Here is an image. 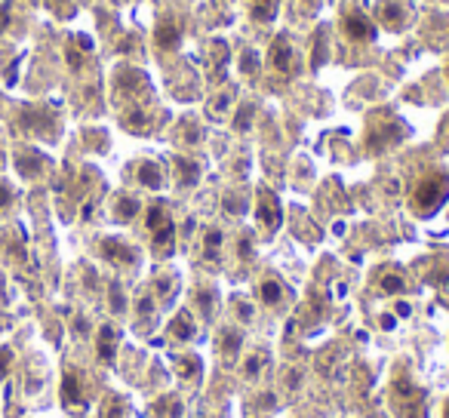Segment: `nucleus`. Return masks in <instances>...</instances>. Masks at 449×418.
<instances>
[{"mask_svg": "<svg viewBox=\"0 0 449 418\" xmlns=\"http://www.w3.org/2000/svg\"><path fill=\"white\" fill-rule=\"evenodd\" d=\"M0 167H3V151H0Z\"/></svg>", "mask_w": 449, "mask_h": 418, "instance_id": "nucleus-37", "label": "nucleus"}, {"mask_svg": "<svg viewBox=\"0 0 449 418\" xmlns=\"http://www.w3.org/2000/svg\"><path fill=\"white\" fill-rule=\"evenodd\" d=\"M249 12H253L255 22H274L277 0H249Z\"/></svg>", "mask_w": 449, "mask_h": 418, "instance_id": "nucleus-21", "label": "nucleus"}, {"mask_svg": "<svg viewBox=\"0 0 449 418\" xmlns=\"http://www.w3.org/2000/svg\"><path fill=\"white\" fill-rule=\"evenodd\" d=\"M136 314H138V320H151V317H157V302H154V295H142L138 298V304H136Z\"/></svg>", "mask_w": 449, "mask_h": 418, "instance_id": "nucleus-27", "label": "nucleus"}, {"mask_svg": "<svg viewBox=\"0 0 449 418\" xmlns=\"http://www.w3.org/2000/svg\"><path fill=\"white\" fill-rule=\"evenodd\" d=\"M446 77H449V62H446Z\"/></svg>", "mask_w": 449, "mask_h": 418, "instance_id": "nucleus-39", "label": "nucleus"}, {"mask_svg": "<svg viewBox=\"0 0 449 418\" xmlns=\"http://www.w3.org/2000/svg\"><path fill=\"white\" fill-rule=\"evenodd\" d=\"M200 247H203V258H207V262H219L222 249H224V231L219 224H207L203 237H200Z\"/></svg>", "mask_w": 449, "mask_h": 418, "instance_id": "nucleus-11", "label": "nucleus"}, {"mask_svg": "<svg viewBox=\"0 0 449 418\" xmlns=\"http://www.w3.org/2000/svg\"><path fill=\"white\" fill-rule=\"evenodd\" d=\"M10 203H12V188L6 182H0V212L10 209Z\"/></svg>", "mask_w": 449, "mask_h": 418, "instance_id": "nucleus-31", "label": "nucleus"}, {"mask_svg": "<svg viewBox=\"0 0 449 418\" xmlns=\"http://www.w3.org/2000/svg\"><path fill=\"white\" fill-rule=\"evenodd\" d=\"M234 98H237V90L234 86H228V90H222L219 96L213 98V102H209V117H216V121H219V117H224L231 111V105H234Z\"/></svg>", "mask_w": 449, "mask_h": 418, "instance_id": "nucleus-20", "label": "nucleus"}, {"mask_svg": "<svg viewBox=\"0 0 449 418\" xmlns=\"http://www.w3.org/2000/svg\"><path fill=\"white\" fill-rule=\"evenodd\" d=\"M265 360H268V357L262 354V351H255V354H249L247 360H243V378H247V382H259L262 369H265Z\"/></svg>", "mask_w": 449, "mask_h": 418, "instance_id": "nucleus-22", "label": "nucleus"}, {"mask_svg": "<svg viewBox=\"0 0 449 418\" xmlns=\"http://www.w3.org/2000/svg\"><path fill=\"white\" fill-rule=\"evenodd\" d=\"M255 298H259L265 308H280L289 302V286L280 277H262L259 286H255Z\"/></svg>", "mask_w": 449, "mask_h": 418, "instance_id": "nucleus-9", "label": "nucleus"}, {"mask_svg": "<svg viewBox=\"0 0 449 418\" xmlns=\"http://www.w3.org/2000/svg\"><path fill=\"white\" fill-rule=\"evenodd\" d=\"M145 228L151 231L154 255H160V258L173 255V249H176V224H173V218H169L167 203H151L148 212H145Z\"/></svg>", "mask_w": 449, "mask_h": 418, "instance_id": "nucleus-2", "label": "nucleus"}, {"mask_svg": "<svg viewBox=\"0 0 449 418\" xmlns=\"http://www.w3.org/2000/svg\"><path fill=\"white\" fill-rule=\"evenodd\" d=\"M176 373H179L182 382H191V378H197V375H200V360H197L194 354L179 357V360H176Z\"/></svg>", "mask_w": 449, "mask_h": 418, "instance_id": "nucleus-23", "label": "nucleus"}, {"mask_svg": "<svg viewBox=\"0 0 449 418\" xmlns=\"http://www.w3.org/2000/svg\"><path fill=\"white\" fill-rule=\"evenodd\" d=\"M173 167H176V182H179L182 188H194V185L200 182V163L191 160V157H176Z\"/></svg>", "mask_w": 449, "mask_h": 418, "instance_id": "nucleus-13", "label": "nucleus"}, {"mask_svg": "<svg viewBox=\"0 0 449 418\" xmlns=\"http://www.w3.org/2000/svg\"><path fill=\"white\" fill-rule=\"evenodd\" d=\"M117 329L111 326V323H105V326H98L96 333V348H98V357H102L105 363L114 360V351H117Z\"/></svg>", "mask_w": 449, "mask_h": 418, "instance_id": "nucleus-15", "label": "nucleus"}, {"mask_svg": "<svg viewBox=\"0 0 449 418\" xmlns=\"http://www.w3.org/2000/svg\"><path fill=\"white\" fill-rule=\"evenodd\" d=\"M10 360H12L10 348H0V378H3V375H6V369H10Z\"/></svg>", "mask_w": 449, "mask_h": 418, "instance_id": "nucleus-35", "label": "nucleus"}, {"mask_svg": "<svg viewBox=\"0 0 449 418\" xmlns=\"http://www.w3.org/2000/svg\"><path fill=\"white\" fill-rule=\"evenodd\" d=\"M240 344H243V333L237 326H224L222 329V335H219V351H222V357L228 363H234L237 360V354H240Z\"/></svg>", "mask_w": 449, "mask_h": 418, "instance_id": "nucleus-16", "label": "nucleus"}, {"mask_svg": "<svg viewBox=\"0 0 449 418\" xmlns=\"http://www.w3.org/2000/svg\"><path fill=\"white\" fill-rule=\"evenodd\" d=\"M123 126H127L129 132H148L151 121H148V114H145L142 108H133V111H127V114H123Z\"/></svg>", "mask_w": 449, "mask_h": 418, "instance_id": "nucleus-25", "label": "nucleus"}, {"mask_svg": "<svg viewBox=\"0 0 449 418\" xmlns=\"http://www.w3.org/2000/svg\"><path fill=\"white\" fill-rule=\"evenodd\" d=\"M194 335H197V323H194V317H191V311H179V314L173 317V323H169V338H176V342H191Z\"/></svg>", "mask_w": 449, "mask_h": 418, "instance_id": "nucleus-14", "label": "nucleus"}, {"mask_svg": "<svg viewBox=\"0 0 449 418\" xmlns=\"http://www.w3.org/2000/svg\"><path fill=\"white\" fill-rule=\"evenodd\" d=\"M268 62L277 74H295V50H293V43H289L286 34H280L274 43H271Z\"/></svg>", "mask_w": 449, "mask_h": 418, "instance_id": "nucleus-8", "label": "nucleus"}, {"mask_svg": "<svg viewBox=\"0 0 449 418\" xmlns=\"http://www.w3.org/2000/svg\"><path fill=\"white\" fill-rule=\"evenodd\" d=\"M255 222L262 224L265 234H274L283 222V209H280V200H277L274 191L268 188H259L255 191Z\"/></svg>", "mask_w": 449, "mask_h": 418, "instance_id": "nucleus-4", "label": "nucleus"}, {"mask_svg": "<svg viewBox=\"0 0 449 418\" xmlns=\"http://www.w3.org/2000/svg\"><path fill=\"white\" fill-rule=\"evenodd\" d=\"M111 308L121 314L123 308H127V302H123V293H121V286H111Z\"/></svg>", "mask_w": 449, "mask_h": 418, "instance_id": "nucleus-33", "label": "nucleus"}, {"mask_svg": "<svg viewBox=\"0 0 449 418\" xmlns=\"http://www.w3.org/2000/svg\"><path fill=\"white\" fill-rule=\"evenodd\" d=\"M59 3H68V0H52V6H56V10H59Z\"/></svg>", "mask_w": 449, "mask_h": 418, "instance_id": "nucleus-36", "label": "nucleus"}, {"mask_svg": "<svg viewBox=\"0 0 449 418\" xmlns=\"http://www.w3.org/2000/svg\"><path fill=\"white\" fill-rule=\"evenodd\" d=\"M102 418H123V406H121V400L105 403V415H102Z\"/></svg>", "mask_w": 449, "mask_h": 418, "instance_id": "nucleus-32", "label": "nucleus"}, {"mask_svg": "<svg viewBox=\"0 0 449 418\" xmlns=\"http://www.w3.org/2000/svg\"><path fill=\"white\" fill-rule=\"evenodd\" d=\"M154 43L160 50H176L182 43V28L176 22V16H160L154 25Z\"/></svg>", "mask_w": 449, "mask_h": 418, "instance_id": "nucleus-10", "label": "nucleus"}, {"mask_svg": "<svg viewBox=\"0 0 449 418\" xmlns=\"http://www.w3.org/2000/svg\"><path fill=\"white\" fill-rule=\"evenodd\" d=\"M197 302H200V308H203V314L207 317H213L216 314V289L213 286H207V293H197Z\"/></svg>", "mask_w": 449, "mask_h": 418, "instance_id": "nucleus-28", "label": "nucleus"}, {"mask_svg": "<svg viewBox=\"0 0 449 418\" xmlns=\"http://www.w3.org/2000/svg\"><path fill=\"white\" fill-rule=\"evenodd\" d=\"M449 200V172L446 169H431L415 182L413 194H409V207L419 218H431L443 203Z\"/></svg>", "mask_w": 449, "mask_h": 418, "instance_id": "nucleus-1", "label": "nucleus"}, {"mask_svg": "<svg viewBox=\"0 0 449 418\" xmlns=\"http://www.w3.org/2000/svg\"><path fill=\"white\" fill-rule=\"evenodd\" d=\"M375 22L388 31H400L413 22V12H409L400 0H379V3H375Z\"/></svg>", "mask_w": 449, "mask_h": 418, "instance_id": "nucleus-6", "label": "nucleus"}, {"mask_svg": "<svg viewBox=\"0 0 449 418\" xmlns=\"http://www.w3.org/2000/svg\"><path fill=\"white\" fill-rule=\"evenodd\" d=\"M138 209H142V203H138L133 194H121L114 200V218L117 222H133V218L138 216Z\"/></svg>", "mask_w": 449, "mask_h": 418, "instance_id": "nucleus-19", "label": "nucleus"}, {"mask_svg": "<svg viewBox=\"0 0 449 418\" xmlns=\"http://www.w3.org/2000/svg\"><path fill=\"white\" fill-rule=\"evenodd\" d=\"M342 31H345L348 41L354 43H373L379 34V25L360 10H345L342 12Z\"/></svg>", "mask_w": 449, "mask_h": 418, "instance_id": "nucleus-5", "label": "nucleus"}, {"mask_svg": "<svg viewBox=\"0 0 449 418\" xmlns=\"http://www.w3.org/2000/svg\"><path fill=\"white\" fill-rule=\"evenodd\" d=\"M240 68H243V74H253V71H259V59H255V52H253V50L243 52Z\"/></svg>", "mask_w": 449, "mask_h": 418, "instance_id": "nucleus-29", "label": "nucleus"}, {"mask_svg": "<svg viewBox=\"0 0 449 418\" xmlns=\"http://www.w3.org/2000/svg\"><path fill=\"white\" fill-rule=\"evenodd\" d=\"M16 167L25 178H34V176H41V169H43V157L34 154L31 148H25V151H19L16 154Z\"/></svg>", "mask_w": 449, "mask_h": 418, "instance_id": "nucleus-17", "label": "nucleus"}, {"mask_svg": "<svg viewBox=\"0 0 449 418\" xmlns=\"http://www.w3.org/2000/svg\"><path fill=\"white\" fill-rule=\"evenodd\" d=\"M237 252H240V258H253V237L240 234V240H237Z\"/></svg>", "mask_w": 449, "mask_h": 418, "instance_id": "nucleus-30", "label": "nucleus"}, {"mask_svg": "<svg viewBox=\"0 0 449 418\" xmlns=\"http://www.w3.org/2000/svg\"><path fill=\"white\" fill-rule=\"evenodd\" d=\"M102 255L108 258L111 264H117V268H136L138 264V249L129 247V243L121 240V237H105L102 240Z\"/></svg>", "mask_w": 449, "mask_h": 418, "instance_id": "nucleus-7", "label": "nucleus"}, {"mask_svg": "<svg viewBox=\"0 0 449 418\" xmlns=\"http://www.w3.org/2000/svg\"><path fill=\"white\" fill-rule=\"evenodd\" d=\"M62 403L65 406H81L83 403V390H81V378H77V373H65V378H62Z\"/></svg>", "mask_w": 449, "mask_h": 418, "instance_id": "nucleus-18", "label": "nucleus"}, {"mask_svg": "<svg viewBox=\"0 0 449 418\" xmlns=\"http://www.w3.org/2000/svg\"><path fill=\"white\" fill-rule=\"evenodd\" d=\"M136 182L148 191H160L163 188V169L154 160H142L136 163Z\"/></svg>", "mask_w": 449, "mask_h": 418, "instance_id": "nucleus-12", "label": "nucleus"}, {"mask_svg": "<svg viewBox=\"0 0 449 418\" xmlns=\"http://www.w3.org/2000/svg\"><path fill=\"white\" fill-rule=\"evenodd\" d=\"M425 397H428V390L419 388L409 375H397V382H394V403H397V409H400L397 412L400 418H425L421 415Z\"/></svg>", "mask_w": 449, "mask_h": 418, "instance_id": "nucleus-3", "label": "nucleus"}, {"mask_svg": "<svg viewBox=\"0 0 449 418\" xmlns=\"http://www.w3.org/2000/svg\"><path fill=\"white\" fill-rule=\"evenodd\" d=\"M443 418H449V403H446V415H443Z\"/></svg>", "mask_w": 449, "mask_h": 418, "instance_id": "nucleus-38", "label": "nucleus"}, {"mask_svg": "<svg viewBox=\"0 0 449 418\" xmlns=\"http://www.w3.org/2000/svg\"><path fill=\"white\" fill-rule=\"evenodd\" d=\"M249 114H253V105H247V108H243L240 111V117H237V121H234V126H237V129H249Z\"/></svg>", "mask_w": 449, "mask_h": 418, "instance_id": "nucleus-34", "label": "nucleus"}, {"mask_svg": "<svg viewBox=\"0 0 449 418\" xmlns=\"http://www.w3.org/2000/svg\"><path fill=\"white\" fill-rule=\"evenodd\" d=\"M154 409H163L160 418H185V403L179 397H167V400H160V406Z\"/></svg>", "mask_w": 449, "mask_h": 418, "instance_id": "nucleus-26", "label": "nucleus"}, {"mask_svg": "<svg viewBox=\"0 0 449 418\" xmlns=\"http://www.w3.org/2000/svg\"><path fill=\"white\" fill-rule=\"evenodd\" d=\"M379 289H382L385 295L404 293V289H406V277H404V274H394V271H391V274H382V277H379Z\"/></svg>", "mask_w": 449, "mask_h": 418, "instance_id": "nucleus-24", "label": "nucleus"}]
</instances>
